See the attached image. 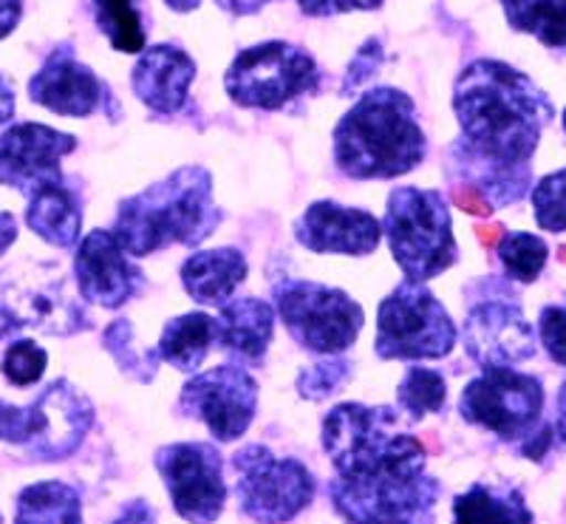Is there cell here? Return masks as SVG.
Wrapping results in <instances>:
<instances>
[{
    "mask_svg": "<svg viewBox=\"0 0 566 524\" xmlns=\"http://www.w3.org/2000/svg\"><path fill=\"white\" fill-rule=\"evenodd\" d=\"M453 108L462 125L464 165L476 168L479 193L493 196V205L522 199L530 188L527 163L544 125L555 117L547 94L507 63L476 60L457 80Z\"/></svg>",
    "mask_w": 566,
    "mask_h": 524,
    "instance_id": "6da1fadb",
    "label": "cell"
},
{
    "mask_svg": "<svg viewBox=\"0 0 566 524\" xmlns=\"http://www.w3.org/2000/svg\"><path fill=\"white\" fill-rule=\"evenodd\" d=\"M417 105L397 88H374L335 128V163L352 179H394L424 159Z\"/></svg>",
    "mask_w": 566,
    "mask_h": 524,
    "instance_id": "7a4b0ae2",
    "label": "cell"
},
{
    "mask_svg": "<svg viewBox=\"0 0 566 524\" xmlns=\"http://www.w3.org/2000/svg\"><path fill=\"white\" fill-rule=\"evenodd\" d=\"M219 227L212 179L205 168H179L119 205L114 239L125 253H159L174 244H201Z\"/></svg>",
    "mask_w": 566,
    "mask_h": 524,
    "instance_id": "3957f363",
    "label": "cell"
},
{
    "mask_svg": "<svg viewBox=\"0 0 566 524\" xmlns=\"http://www.w3.org/2000/svg\"><path fill=\"white\" fill-rule=\"evenodd\" d=\"M323 448L343 482L408 480L424 473L422 442L399 428L397 408L360 402L332 408L323 420Z\"/></svg>",
    "mask_w": 566,
    "mask_h": 524,
    "instance_id": "277c9868",
    "label": "cell"
},
{
    "mask_svg": "<svg viewBox=\"0 0 566 524\" xmlns=\"http://www.w3.org/2000/svg\"><path fill=\"white\" fill-rule=\"evenodd\" d=\"M391 253L408 281L437 279L439 272L453 266L459 250L453 239L451 210L439 190L397 188L388 199L382 221Z\"/></svg>",
    "mask_w": 566,
    "mask_h": 524,
    "instance_id": "5b68a950",
    "label": "cell"
},
{
    "mask_svg": "<svg viewBox=\"0 0 566 524\" xmlns=\"http://www.w3.org/2000/svg\"><path fill=\"white\" fill-rule=\"evenodd\" d=\"M94 422L88 397L69 380L52 382L32 406L0 402V440L29 448L34 460H63L74 453Z\"/></svg>",
    "mask_w": 566,
    "mask_h": 524,
    "instance_id": "8992f818",
    "label": "cell"
},
{
    "mask_svg": "<svg viewBox=\"0 0 566 524\" xmlns=\"http://www.w3.org/2000/svg\"><path fill=\"white\" fill-rule=\"evenodd\" d=\"M457 326L437 295L419 281H402L377 312V355L382 360H433L451 355Z\"/></svg>",
    "mask_w": 566,
    "mask_h": 524,
    "instance_id": "52a82bcc",
    "label": "cell"
},
{
    "mask_svg": "<svg viewBox=\"0 0 566 524\" xmlns=\"http://www.w3.org/2000/svg\"><path fill=\"white\" fill-rule=\"evenodd\" d=\"M272 295L286 332L315 355L346 352L366 321L360 304L346 292L315 281H281Z\"/></svg>",
    "mask_w": 566,
    "mask_h": 524,
    "instance_id": "ba28073f",
    "label": "cell"
},
{
    "mask_svg": "<svg viewBox=\"0 0 566 524\" xmlns=\"http://www.w3.org/2000/svg\"><path fill=\"white\" fill-rule=\"evenodd\" d=\"M224 85L235 105L275 111L315 88L317 65L297 45L270 40L232 60Z\"/></svg>",
    "mask_w": 566,
    "mask_h": 524,
    "instance_id": "9c48e42d",
    "label": "cell"
},
{
    "mask_svg": "<svg viewBox=\"0 0 566 524\" xmlns=\"http://www.w3.org/2000/svg\"><path fill=\"white\" fill-rule=\"evenodd\" d=\"M235 496L252 522L283 524L315 496V480L297 460H277L266 446H247L232 457Z\"/></svg>",
    "mask_w": 566,
    "mask_h": 524,
    "instance_id": "30bf717a",
    "label": "cell"
},
{
    "mask_svg": "<svg viewBox=\"0 0 566 524\" xmlns=\"http://www.w3.org/2000/svg\"><path fill=\"white\" fill-rule=\"evenodd\" d=\"M544 408V389L535 377L510 369H488L462 391L459 411L504 440H522L535 428Z\"/></svg>",
    "mask_w": 566,
    "mask_h": 524,
    "instance_id": "8fae6325",
    "label": "cell"
},
{
    "mask_svg": "<svg viewBox=\"0 0 566 524\" xmlns=\"http://www.w3.org/2000/svg\"><path fill=\"white\" fill-rule=\"evenodd\" d=\"M156 468L185 522L212 524L227 502L221 453L207 442H174L159 448Z\"/></svg>",
    "mask_w": 566,
    "mask_h": 524,
    "instance_id": "7c38bea8",
    "label": "cell"
},
{
    "mask_svg": "<svg viewBox=\"0 0 566 524\" xmlns=\"http://www.w3.org/2000/svg\"><path fill=\"white\" fill-rule=\"evenodd\" d=\"M328 493L348 524H433L439 482L428 473L363 485L335 480Z\"/></svg>",
    "mask_w": 566,
    "mask_h": 524,
    "instance_id": "4fadbf2b",
    "label": "cell"
},
{
    "mask_svg": "<svg viewBox=\"0 0 566 524\" xmlns=\"http://www.w3.org/2000/svg\"><path fill=\"white\" fill-rule=\"evenodd\" d=\"M181 408L205 422L219 442H235L258 411V382L239 366L201 371L185 382Z\"/></svg>",
    "mask_w": 566,
    "mask_h": 524,
    "instance_id": "5bb4252c",
    "label": "cell"
},
{
    "mask_svg": "<svg viewBox=\"0 0 566 524\" xmlns=\"http://www.w3.org/2000/svg\"><path fill=\"white\" fill-rule=\"evenodd\" d=\"M77 148V136L49 125L20 123L0 136V185L32 199L43 188L63 181L60 165Z\"/></svg>",
    "mask_w": 566,
    "mask_h": 524,
    "instance_id": "9a60e30c",
    "label": "cell"
},
{
    "mask_svg": "<svg viewBox=\"0 0 566 524\" xmlns=\"http://www.w3.org/2000/svg\"><path fill=\"white\" fill-rule=\"evenodd\" d=\"M85 317L63 292V281H0V337L18 329H40L45 335H71L83 329Z\"/></svg>",
    "mask_w": 566,
    "mask_h": 524,
    "instance_id": "2e32d148",
    "label": "cell"
},
{
    "mask_svg": "<svg viewBox=\"0 0 566 524\" xmlns=\"http://www.w3.org/2000/svg\"><path fill=\"white\" fill-rule=\"evenodd\" d=\"M464 349L484 369H507L535 355V332L515 304L482 301L464 321Z\"/></svg>",
    "mask_w": 566,
    "mask_h": 524,
    "instance_id": "e0dca14e",
    "label": "cell"
},
{
    "mask_svg": "<svg viewBox=\"0 0 566 524\" xmlns=\"http://www.w3.org/2000/svg\"><path fill=\"white\" fill-rule=\"evenodd\" d=\"M74 272H77L80 295L88 304L105 306V310H119L128 304L145 284L139 266L130 264L119 241L105 230H94L80 241Z\"/></svg>",
    "mask_w": 566,
    "mask_h": 524,
    "instance_id": "ac0fdd59",
    "label": "cell"
},
{
    "mask_svg": "<svg viewBox=\"0 0 566 524\" xmlns=\"http://www.w3.org/2000/svg\"><path fill=\"white\" fill-rule=\"evenodd\" d=\"M295 235L312 253L371 255L380 244L382 224L366 210L343 208L337 201H315L295 221Z\"/></svg>",
    "mask_w": 566,
    "mask_h": 524,
    "instance_id": "d6986e66",
    "label": "cell"
},
{
    "mask_svg": "<svg viewBox=\"0 0 566 524\" xmlns=\"http://www.w3.org/2000/svg\"><path fill=\"white\" fill-rule=\"evenodd\" d=\"M105 85L80 63L71 49H57L29 83L32 103L54 111L60 117H91L103 105Z\"/></svg>",
    "mask_w": 566,
    "mask_h": 524,
    "instance_id": "ffe728a7",
    "label": "cell"
},
{
    "mask_svg": "<svg viewBox=\"0 0 566 524\" xmlns=\"http://www.w3.org/2000/svg\"><path fill=\"white\" fill-rule=\"evenodd\" d=\"M193 77L196 63L190 54L176 45H154L134 65L130 85L148 108L159 114H176L185 108Z\"/></svg>",
    "mask_w": 566,
    "mask_h": 524,
    "instance_id": "44dd1931",
    "label": "cell"
},
{
    "mask_svg": "<svg viewBox=\"0 0 566 524\" xmlns=\"http://www.w3.org/2000/svg\"><path fill=\"white\" fill-rule=\"evenodd\" d=\"M247 279V261L239 250L219 247L196 253L181 264V284L185 292L201 306H224L232 301V292Z\"/></svg>",
    "mask_w": 566,
    "mask_h": 524,
    "instance_id": "7402d4cb",
    "label": "cell"
},
{
    "mask_svg": "<svg viewBox=\"0 0 566 524\" xmlns=\"http://www.w3.org/2000/svg\"><path fill=\"white\" fill-rule=\"evenodd\" d=\"M219 346L239 360H261L275 332V312L258 298L230 301L219 310Z\"/></svg>",
    "mask_w": 566,
    "mask_h": 524,
    "instance_id": "603a6c76",
    "label": "cell"
},
{
    "mask_svg": "<svg viewBox=\"0 0 566 524\" xmlns=\"http://www.w3.org/2000/svg\"><path fill=\"white\" fill-rule=\"evenodd\" d=\"M216 344H219V321L205 312H187L165 326L156 355L174 369L193 375Z\"/></svg>",
    "mask_w": 566,
    "mask_h": 524,
    "instance_id": "cb8c5ba5",
    "label": "cell"
},
{
    "mask_svg": "<svg viewBox=\"0 0 566 524\" xmlns=\"http://www.w3.org/2000/svg\"><path fill=\"white\" fill-rule=\"evenodd\" d=\"M27 224L43 241L54 247H74L83 230V213H80V199L63 181L43 188L29 201Z\"/></svg>",
    "mask_w": 566,
    "mask_h": 524,
    "instance_id": "d4e9b609",
    "label": "cell"
},
{
    "mask_svg": "<svg viewBox=\"0 0 566 524\" xmlns=\"http://www.w3.org/2000/svg\"><path fill=\"white\" fill-rule=\"evenodd\" d=\"M457 524H533L527 502L518 491L473 485L453 502Z\"/></svg>",
    "mask_w": 566,
    "mask_h": 524,
    "instance_id": "484cf974",
    "label": "cell"
},
{
    "mask_svg": "<svg viewBox=\"0 0 566 524\" xmlns=\"http://www.w3.org/2000/svg\"><path fill=\"white\" fill-rule=\"evenodd\" d=\"M14 524H83L80 493L65 482H38L18 496Z\"/></svg>",
    "mask_w": 566,
    "mask_h": 524,
    "instance_id": "4316f807",
    "label": "cell"
},
{
    "mask_svg": "<svg viewBox=\"0 0 566 524\" xmlns=\"http://www.w3.org/2000/svg\"><path fill=\"white\" fill-rule=\"evenodd\" d=\"M502 7L515 32L566 52V0H502Z\"/></svg>",
    "mask_w": 566,
    "mask_h": 524,
    "instance_id": "83f0119b",
    "label": "cell"
},
{
    "mask_svg": "<svg viewBox=\"0 0 566 524\" xmlns=\"http://www.w3.org/2000/svg\"><path fill=\"white\" fill-rule=\"evenodd\" d=\"M97 23L116 52L136 54L145 49V23L139 0H94Z\"/></svg>",
    "mask_w": 566,
    "mask_h": 524,
    "instance_id": "f1b7e54d",
    "label": "cell"
},
{
    "mask_svg": "<svg viewBox=\"0 0 566 524\" xmlns=\"http://www.w3.org/2000/svg\"><path fill=\"white\" fill-rule=\"evenodd\" d=\"M444 395H448L444 377L433 369H422V366H411L397 386L399 408L411 420H422V417L442 411Z\"/></svg>",
    "mask_w": 566,
    "mask_h": 524,
    "instance_id": "f546056e",
    "label": "cell"
},
{
    "mask_svg": "<svg viewBox=\"0 0 566 524\" xmlns=\"http://www.w3.org/2000/svg\"><path fill=\"white\" fill-rule=\"evenodd\" d=\"M547 244L538 235L507 233L499 241V259H502L504 270L515 281H522V284H530V281L538 279L544 264H547Z\"/></svg>",
    "mask_w": 566,
    "mask_h": 524,
    "instance_id": "4dcf8cb0",
    "label": "cell"
},
{
    "mask_svg": "<svg viewBox=\"0 0 566 524\" xmlns=\"http://www.w3.org/2000/svg\"><path fill=\"white\" fill-rule=\"evenodd\" d=\"M535 221L541 230L564 233L566 230V168L549 174L535 185L533 190Z\"/></svg>",
    "mask_w": 566,
    "mask_h": 524,
    "instance_id": "1f68e13d",
    "label": "cell"
},
{
    "mask_svg": "<svg viewBox=\"0 0 566 524\" xmlns=\"http://www.w3.org/2000/svg\"><path fill=\"white\" fill-rule=\"evenodd\" d=\"M103 340L105 346H108L111 355L116 357V363H119V369L139 377V380H154L156 357L148 355V352H136L134 346H130L134 332H130L128 321H116V324H111V329L105 332Z\"/></svg>",
    "mask_w": 566,
    "mask_h": 524,
    "instance_id": "d6a6232c",
    "label": "cell"
},
{
    "mask_svg": "<svg viewBox=\"0 0 566 524\" xmlns=\"http://www.w3.org/2000/svg\"><path fill=\"white\" fill-rule=\"evenodd\" d=\"M45 363H49V355L45 349H40L34 340H20V344L9 346L7 357H3V375L12 386H32L43 377Z\"/></svg>",
    "mask_w": 566,
    "mask_h": 524,
    "instance_id": "836d02e7",
    "label": "cell"
},
{
    "mask_svg": "<svg viewBox=\"0 0 566 524\" xmlns=\"http://www.w3.org/2000/svg\"><path fill=\"white\" fill-rule=\"evenodd\" d=\"M348 371H352V366L343 357L317 363L312 369H303V375L297 377V391L303 397H310V400H323V397L335 395L340 389L343 382H346Z\"/></svg>",
    "mask_w": 566,
    "mask_h": 524,
    "instance_id": "e575fe53",
    "label": "cell"
},
{
    "mask_svg": "<svg viewBox=\"0 0 566 524\" xmlns=\"http://www.w3.org/2000/svg\"><path fill=\"white\" fill-rule=\"evenodd\" d=\"M541 340L547 346L549 357L560 366H566V304L564 306H547L541 312Z\"/></svg>",
    "mask_w": 566,
    "mask_h": 524,
    "instance_id": "d590c367",
    "label": "cell"
},
{
    "mask_svg": "<svg viewBox=\"0 0 566 524\" xmlns=\"http://www.w3.org/2000/svg\"><path fill=\"white\" fill-rule=\"evenodd\" d=\"M301 9L312 18H332L343 12H368V9H380L382 0H297Z\"/></svg>",
    "mask_w": 566,
    "mask_h": 524,
    "instance_id": "8d00e7d4",
    "label": "cell"
},
{
    "mask_svg": "<svg viewBox=\"0 0 566 524\" xmlns=\"http://www.w3.org/2000/svg\"><path fill=\"white\" fill-rule=\"evenodd\" d=\"M453 199H457V205L464 210V213L490 216V210H493V205H490V201L484 199L476 188H457Z\"/></svg>",
    "mask_w": 566,
    "mask_h": 524,
    "instance_id": "74e56055",
    "label": "cell"
},
{
    "mask_svg": "<svg viewBox=\"0 0 566 524\" xmlns=\"http://www.w3.org/2000/svg\"><path fill=\"white\" fill-rule=\"evenodd\" d=\"M23 14V0H0V40L14 32Z\"/></svg>",
    "mask_w": 566,
    "mask_h": 524,
    "instance_id": "f35d334b",
    "label": "cell"
},
{
    "mask_svg": "<svg viewBox=\"0 0 566 524\" xmlns=\"http://www.w3.org/2000/svg\"><path fill=\"white\" fill-rule=\"evenodd\" d=\"M116 524H156V513L148 502L136 499V502H130V505L125 507L123 516L116 518Z\"/></svg>",
    "mask_w": 566,
    "mask_h": 524,
    "instance_id": "ab89813d",
    "label": "cell"
},
{
    "mask_svg": "<svg viewBox=\"0 0 566 524\" xmlns=\"http://www.w3.org/2000/svg\"><path fill=\"white\" fill-rule=\"evenodd\" d=\"M14 117V85L0 74V125Z\"/></svg>",
    "mask_w": 566,
    "mask_h": 524,
    "instance_id": "60d3db41",
    "label": "cell"
},
{
    "mask_svg": "<svg viewBox=\"0 0 566 524\" xmlns=\"http://www.w3.org/2000/svg\"><path fill=\"white\" fill-rule=\"evenodd\" d=\"M14 239H18V221H14L12 213L0 210V255L14 244Z\"/></svg>",
    "mask_w": 566,
    "mask_h": 524,
    "instance_id": "b9f144b4",
    "label": "cell"
},
{
    "mask_svg": "<svg viewBox=\"0 0 566 524\" xmlns=\"http://www.w3.org/2000/svg\"><path fill=\"white\" fill-rule=\"evenodd\" d=\"M221 9H227L230 14H252L258 9H264L272 0H216Z\"/></svg>",
    "mask_w": 566,
    "mask_h": 524,
    "instance_id": "7bdbcfd3",
    "label": "cell"
},
{
    "mask_svg": "<svg viewBox=\"0 0 566 524\" xmlns=\"http://www.w3.org/2000/svg\"><path fill=\"white\" fill-rule=\"evenodd\" d=\"M476 233H479V239H482V244L493 247L495 241H502L499 235H502L504 230L499 224H476Z\"/></svg>",
    "mask_w": 566,
    "mask_h": 524,
    "instance_id": "ee69618b",
    "label": "cell"
},
{
    "mask_svg": "<svg viewBox=\"0 0 566 524\" xmlns=\"http://www.w3.org/2000/svg\"><path fill=\"white\" fill-rule=\"evenodd\" d=\"M558 434L560 440L566 442V382L560 386V395H558Z\"/></svg>",
    "mask_w": 566,
    "mask_h": 524,
    "instance_id": "f6af8a7d",
    "label": "cell"
},
{
    "mask_svg": "<svg viewBox=\"0 0 566 524\" xmlns=\"http://www.w3.org/2000/svg\"><path fill=\"white\" fill-rule=\"evenodd\" d=\"M170 9H176V12H193V9H199L201 0H165Z\"/></svg>",
    "mask_w": 566,
    "mask_h": 524,
    "instance_id": "bcb514c9",
    "label": "cell"
},
{
    "mask_svg": "<svg viewBox=\"0 0 566 524\" xmlns=\"http://www.w3.org/2000/svg\"><path fill=\"white\" fill-rule=\"evenodd\" d=\"M558 255H560V261H566V247H560V250H558Z\"/></svg>",
    "mask_w": 566,
    "mask_h": 524,
    "instance_id": "7dc6e473",
    "label": "cell"
},
{
    "mask_svg": "<svg viewBox=\"0 0 566 524\" xmlns=\"http://www.w3.org/2000/svg\"><path fill=\"white\" fill-rule=\"evenodd\" d=\"M564 128H566V111H564Z\"/></svg>",
    "mask_w": 566,
    "mask_h": 524,
    "instance_id": "c3c4849f",
    "label": "cell"
},
{
    "mask_svg": "<svg viewBox=\"0 0 566 524\" xmlns=\"http://www.w3.org/2000/svg\"><path fill=\"white\" fill-rule=\"evenodd\" d=\"M0 524H3V516H0Z\"/></svg>",
    "mask_w": 566,
    "mask_h": 524,
    "instance_id": "681fc988",
    "label": "cell"
}]
</instances>
